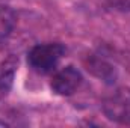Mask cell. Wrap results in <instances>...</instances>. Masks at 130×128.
Instances as JSON below:
<instances>
[{
  "instance_id": "cell-4",
  "label": "cell",
  "mask_w": 130,
  "mask_h": 128,
  "mask_svg": "<svg viewBox=\"0 0 130 128\" xmlns=\"http://www.w3.org/2000/svg\"><path fill=\"white\" fill-rule=\"evenodd\" d=\"M88 71H91L95 77L106 83H113L117 80V69L110 63H107L104 59H100L92 56L88 60Z\"/></svg>"
},
{
  "instance_id": "cell-3",
  "label": "cell",
  "mask_w": 130,
  "mask_h": 128,
  "mask_svg": "<svg viewBox=\"0 0 130 128\" xmlns=\"http://www.w3.org/2000/svg\"><path fill=\"white\" fill-rule=\"evenodd\" d=\"M82 74L77 68L74 66H65L62 69H59L50 81V88L56 95L61 96H70L73 95L79 86L82 84Z\"/></svg>"
},
{
  "instance_id": "cell-7",
  "label": "cell",
  "mask_w": 130,
  "mask_h": 128,
  "mask_svg": "<svg viewBox=\"0 0 130 128\" xmlns=\"http://www.w3.org/2000/svg\"><path fill=\"white\" fill-rule=\"evenodd\" d=\"M104 5L113 11L130 12V0H103Z\"/></svg>"
},
{
  "instance_id": "cell-2",
  "label": "cell",
  "mask_w": 130,
  "mask_h": 128,
  "mask_svg": "<svg viewBox=\"0 0 130 128\" xmlns=\"http://www.w3.org/2000/svg\"><path fill=\"white\" fill-rule=\"evenodd\" d=\"M103 113L107 119L130 125V89L120 88L104 98L103 101Z\"/></svg>"
},
{
  "instance_id": "cell-6",
  "label": "cell",
  "mask_w": 130,
  "mask_h": 128,
  "mask_svg": "<svg viewBox=\"0 0 130 128\" xmlns=\"http://www.w3.org/2000/svg\"><path fill=\"white\" fill-rule=\"evenodd\" d=\"M17 15L12 8L9 6H0V42L6 39L15 27Z\"/></svg>"
},
{
  "instance_id": "cell-5",
  "label": "cell",
  "mask_w": 130,
  "mask_h": 128,
  "mask_svg": "<svg viewBox=\"0 0 130 128\" xmlns=\"http://www.w3.org/2000/svg\"><path fill=\"white\" fill-rule=\"evenodd\" d=\"M18 59L15 56H9L0 65V95H6L14 83L15 71H17Z\"/></svg>"
},
{
  "instance_id": "cell-1",
  "label": "cell",
  "mask_w": 130,
  "mask_h": 128,
  "mask_svg": "<svg viewBox=\"0 0 130 128\" xmlns=\"http://www.w3.org/2000/svg\"><path fill=\"white\" fill-rule=\"evenodd\" d=\"M64 53L65 48L62 44H58V42L39 44L32 47L30 51L27 53V63L35 72L47 74L56 68Z\"/></svg>"
}]
</instances>
